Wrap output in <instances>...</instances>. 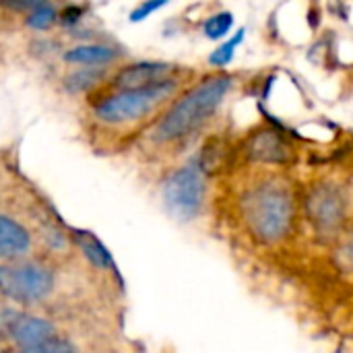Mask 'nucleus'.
I'll use <instances>...</instances> for the list:
<instances>
[{"label": "nucleus", "mask_w": 353, "mask_h": 353, "mask_svg": "<svg viewBox=\"0 0 353 353\" xmlns=\"http://www.w3.org/2000/svg\"><path fill=\"white\" fill-rule=\"evenodd\" d=\"M64 62L70 64H85V66H101L118 58V52L112 46L91 43V46H77L64 52Z\"/></svg>", "instance_id": "9b49d317"}, {"label": "nucleus", "mask_w": 353, "mask_h": 353, "mask_svg": "<svg viewBox=\"0 0 353 353\" xmlns=\"http://www.w3.org/2000/svg\"><path fill=\"white\" fill-rule=\"evenodd\" d=\"M99 79H101V72L99 70H77V72H72V74H68L64 79V87L70 93H77V91L91 89Z\"/></svg>", "instance_id": "2eb2a0df"}, {"label": "nucleus", "mask_w": 353, "mask_h": 353, "mask_svg": "<svg viewBox=\"0 0 353 353\" xmlns=\"http://www.w3.org/2000/svg\"><path fill=\"white\" fill-rule=\"evenodd\" d=\"M31 246L29 232L8 215L0 217V254L2 259H17L23 256Z\"/></svg>", "instance_id": "1a4fd4ad"}, {"label": "nucleus", "mask_w": 353, "mask_h": 353, "mask_svg": "<svg viewBox=\"0 0 353 353\" xmlns=\"http://www.w3.org/2000/svg\"><path fill=\"white\" fill-rule=\"evenodd\" d=\"M178 83L172 79H161L157 83L134 87V89H120L118 93H112L97 101L95 116L105 124H122L130 120H139L151 110H155L161 101H165L174 91Z\"/></svg>", "instance_id": "7ed1b4c3"}, {"label": "nucleus", "mask_w": 353, "mask_h": 353, "mask_svg": "<svg viewBox=\"0 0 353 353\" xmlns=\"http://www.w3.org/2000/svg\"><path fill=\"white\" fill-rule=\"evenodd\" d=\"M288 147L281 141L279 134L271 132V130H263L259 132L252 143H250V157L259 159V161H267V163H279L288 159Z\"/></svg>", "instance_id": "9d476101"}, {"label": "nucleus", "mask_w": 353, "mask_h": 353, "mask_svg": "<svg viewBox=\"0 0 353 353\" xmlns=\"http://www.w3.org/2000/svg\"><path fill=\"white\" fill-rule=\"evenodd\" d=\"M244 37H246V29H238V31H236V35H232L228 41H223L215 52H211V56H209V64H211V66H217V68L228 66V64L234 60V54H236L238 46L244 41Z\"/></svg>", "instance_id": "4468645a"}, {"label": "nucleus", "mask_w": 353, "mask_h": 353, "mask_svg": "<svg viewBox=\"0 0 353 353\" xmlns=\"http://www.w3.org/2000/svg\"><path fill=\"white\" fill-rule=\"evenodd\" d=\"M81 14H83V10L79 6H68L60 21H62V25H74L81 19Z\"/></svg>", "instance_id": "6ab92c4d"}, {"label": "nucleus", "mask_w": 353, "mask_h": 353, "mask_svg": "<svg viewBox=\"0 0 353 353\" xmlns=\"http://www.w3.org/2000/svg\"><path fill=\"white\" fill-rule=\"evenodd\" d=\"M242 207L248 228L261 242L271 244L281 240L292 225L294 203L290 190L281 184L267 182L252 188Z\"/></svg>", "instance_id": "f03ea898"}, {"label": "nucleus", "mask_w": 353, "mask_h": 353, "mask_svg": "<svg viewBox=\"0 0 353 353\" xmlns=\"http://www.w3.org/2000/svg\"><path fill=\"white\" fill-rule=\"evenodd\" d=\"M172 66L165 62H137L126 68H122L114 77V87L120 89H134V87H145L151 83H157L168 77V70Z\"/></svg>", "instance_id": "6e6552de"}, {"label": "nucleus", "mask_w": 353, "mask_h": 353, "mask_svg": "<svg viewBox=\"0 0 353 353\" xmlns=\"http://www.w3.org/2000/svg\"><path fill=\"white\" fill-rule=\"evenodd\" d=\"M2 294L14 302L33 304L50 296L54 288V277L48 269L39 265H14L0 269Z\"/></svg>", "instance_id": "39448f33"}, {"label": "nucleus", "mask_w": 353, "mask_h": 353, "mask_svg": "<svg viewBox=\"0 0 353 353\" xmlns=\"http://www.w3.org/2000/svg\"><path fill=\"white\" fill-rule=\"evenodd\" d=\"M0 327H2V333L25 353H35V350L46 339L56 335L52 323H48L43 319L27 316L12 308H2Z\"/></svg>", "instance_id": "423d86ee"}, {"label": "nucleus", "mask_w": 353, "mask_h": 353, "mask_svg": "<svg viewBox=\"0 0 353 353\" xmlns=\"http://www.w3.org/2000/svg\"><path fill=\"white\" fill-rule=\"evenodd\" d=\"M165 209L178 221H192L203 207L205 176L196 163H188L168 176L161 188Z\"/></svg>", "instance_id": "20e7f679"}, {"label": "nucleus", "mask_w": 353, "mask_h": 353, "mask_svg": "<svg viewBox=\"0 0 353 353\" xmlns=\"http://www.w3.org/2000/svg\"><path fill=\"white\" fill-rule=\"evenodd\" d=\"M341 256L347 261V265H350V267H353V236H352V240L345 244V248L341 250Z\"/></svg>", "instance_id": "aec40b11"}, {"label": "nucleus", "mask_w": 353, "mask_h": 353, "mask_svg": "<svg viewBox=\"0 0 353 353\" xmlns=\"http://www.w3.org/2000/svg\"><path fill=\"white\" fill-rule=\"evenodd\" d=\"M77 236V244L81 246L85 259L97 267V269H114V259L110 254V250L91 234V232H74Z\"/></svg>", "instance_id": "f8f14e48"}, {"label": "nucleus", "mask_w": 353, "mask_h": 353, "mask_svg": "<svg viewBox=\"0 0 353 353\" xmlns=\"http://www.w3.org/2000/svg\"><path fill=\"white\" fill-rule=\"evenodd\" d=\"M232 27H234V14L223 10V12H217V14L209 17L203 23V33H205L207 39L219 41V39H223L232 31Z\"/></svg>", "instance_id": "ddd939ff"}, {"label": "nucleus", "mask_w": 353, "mask_h": 353, "mask_svg": "<svg viewBox=\"0 0 353 353\" xmlns=\"http://www.w3.org/2000/svg\"><path fill=\"white\" fill-rule=\"evenodd\" d=\"M168 2H170V0H145L143 4H139V6L132 8V12L128 14V21H130V23H141V21H145L149 14L157 12L161 6H165Z\"/></svg>", "instance_id": "f3484780"}, {"label": "nucleus", "mask_w": 353, "mask_h": 353, "mask_svg": "<svg viewBox=\"0 0 353 353\" xmlns=\"http://www.w3.org/2000/svg\"><path fill=\"white\" fill-rule=\"evenodd\" d=\"M232 85L234 81L225 74L211 77L205 83L196 85L165 112V116L157 122L153 130V139L157 143H170L194 132L201 124H205L207 118L215 114Z\"/></svg>", "instance_id": "f257e3e1"}, {"label": "nucleus", "mask_w": 353, "mask_h": 353, "mask_svg": "<svg viewBox=\"0 0 353 353\" xmlns=\"http://www.w3.org/2000/svg\"><path fill=\"white\" fill-rule=\"evenodd\" d=\"M306 207H308V217H310L312 225L321 234H333L345 221L347 203H345V196L341 194V190L333 184L316 186L310 192Z\"/></svg>", "instance_id": "0eeeda50"}, {"label": "nucleus", "mask_w": 353, "mask_h": 353, "mask_svg": "<svg viewBox=\"0 0 353 353\" xmlns=\"http://www.w3.org/2000/svg\"><path fill=\"white\" fill-rule=\"evenodd\" d=\"M46 0H4V6L10 10H33Z\"/></svg>", "instance_id": "a211bd4d"}, {"label": "nucleus", "mask_w": 353, "mask_h": 353, "mask_svg": "<svg viewBox=\"0 0 353 353\" xmlns=\"http://www.w3.org/2000/svg\"><path fill=\"white\" fill-rule=\"evenodd\" d=\"M56 21V8L50 4V2H43L39 4L37 8H33L27 17V25L31 29H37V31H43L48 29L52 23Z\"/></svg>", "instance_id": "dca6fc26"}]
</instances>
